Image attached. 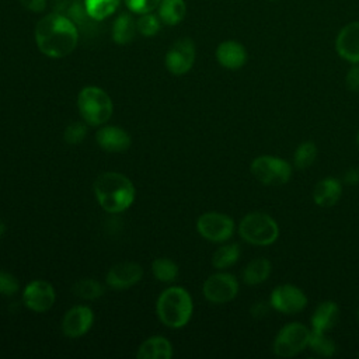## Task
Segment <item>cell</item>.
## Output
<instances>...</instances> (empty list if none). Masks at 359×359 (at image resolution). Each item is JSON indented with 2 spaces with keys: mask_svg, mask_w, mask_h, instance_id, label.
<instances>
[{
  "mask_svg": "<svg viewBox=\"0 0 359 359\" xmlns=\"http://www.w3.org/2000/svg\"><path fill=\"white\" fill-rule=\"evenodd\" d=\"M269 304L283 314H296L306 307L307 297L293 285H279L272 290Z\"/></svg>",
  "mask_w": 359,
  "mask_h": 359,
  "instance_id": "11",
  "label": "cell"
},
{
  "mask_svg": "<svg viewBox=\"0 0 359 359\" xmlns=\"http://www.w3.org/2000/svg\"><path fill=\"white\" fill-rule=\"evenodd\" d=\"M310 330L302 323H289L278 332L273 341V352L280 358H290L309 346Z\"/></svg>",
  "mask_w": 359,
  "mask_h": 359,
  "instance_id": "7",
  "label": "cell"
},
{
  "mask_svg": "<svg viewBox=\"0 0 359 359\" xmlns=\"http://www.w3.org/2000/svg\"><path fill=\"white\" fill-rule=\"evenodd\" d=\"M34 35L39 52L52 59L70 55L79 42L77 25L57 11L42 17L35 25Z\"/></svg>",
  "mask_w": 359,
  "mask_h": 359,
  "instance_id": "1",
  "label": "cell"
},
{
  "mask_svg": "<svg viewBox=\"0 0 359 359\" xmlns=\"http://www.w3.org/2000/svg\"><path fill=\"white\" fill-rule=\"evenodd\" d=\"M104 286L95 280V279H79L74 285H73V293L81 299L86 300H94L98 299L104 294Z\"/></svg>",
  "mask_w": 359,
  "mask_h": 359,
  "instance_id": "27",
  "label": "cell"
},
{
  "mask_svg": "<svg viewBox=\"0 0 359 359\" xmlns=\"http://www.w3.org/2000/svg\"><path fill=\"white\" fill-rule=\"evenodd\" d=\"M356 146H358V149H359V132H358V136H356Z\"/></svg>",
  "mask_w": 359,
  "mask_h": 359,
  "instance_id": "39",
  "label": "cell"
},
{
  "mask_svg": "<svg viewBox=\"0 0 359 359\" xmlns=\"http://www.w3.org/2000/svg\"><path fill=\"white\" fill-rule=\"evenodd\" d=\"M206 300L213 304H224L231 302L238 293L237 279L227 272H217L210 275L202 286Z\"/></svg>",
  "mask_w": 359,
  "mask_h": 359,
  "instance_id": "9",
  "label": "cell"
},
{
  "mask_svg": "<svg viewBox=\"0 0 359 359\" xmlns=\"http://www.w3.org/2000/svg\"><path fill=\"white\" fill-rule=\"evenodd\" d=\"M317 158V147L313 142H303L297 146L294 156H293V164L299 170L309 168Z\"/></svg>",
  "mask_w": 359,
  "mask_h": 359,
  "instance_id": "29",
  "label": "cell"
},
{
  "mask_svg": "<svg viewBox=\"0 0 359 359\" xmlns=\"http://www.w3.org/2000/svg\"><path fill=\"white\" fill-rule=\"evenodd\" d=\"M250 170L264 185H283L292 175L290 164L275 156H259L254 158Z\"/></svg>",
  "mask_w": 359,
  "mask_h": 359,
  "instance_id": "6",
  "label": "cell"
},
{
  "mask_svg": "<svg viewBox=\"0 0 359 359\" xmlns=\"http://www.w3.org/2000/svg\"><path fill=\"white\" fill-rule=\"evenodd\" d=\"M199 234L213 243H223L233 236L234 222L230 216L219 212H206L196 220Z\"/></svg>",
  "mask_w": 359,
  "mask_h": 359,
  "instance_id": "8",
  "label": "cell"
},
{
  "mask_svg": "<svg viewBox=\"0 0 359 359\" xmlns=\"http://www.w3.org/2000/svg\"><path fill=\"white\" fill-rule=\"evenodd\" d=\"M240 258V245L237 243L219 247L212 255V264L217 269H224L234 265Z\"/></svg>",
  "mask_w": 359,
  "mask_h": 359,
  "instance_id": "24",
  "label": "cell"
},
{
  "mask_svg": "<svg viewBox=\"0 0 359 359\" xmlns=\"http://www.w3.org/2000/svg\"><path fill=\"white\" fill-rule=\"evenodd\" d=\"M172 356L171 342L160 335L150 337L140 344L136 352L139 359H170Z\"/></svg>",
  "mask_w": 359,
  "mask_h": 359,
  "instance_id": "20",
  "label": "cell"
},
{
  "mask_svg": "<svg viewBox=\"0 0 359 359\" xmlns=\"http://www.w3.org/2000/svg\"><path fill=\"white\" fill-rule=\"evenodd\" d=\"M143 276V269L136 262H119L109 268L105 280L115 290H123L136 285Z\"/></svg>",
  "mask_w": 359,
  "mask_h": 359,
  "instance_id": "15",
  "label": "cell"
},
{
  "mask_svg": "<svg viewBox=\"0 0 359 359\" xmlns=\"http://www.w3.org/2000/svg\"><path fill=\"white\" fill-rule=\"evenodd\" d=\"M86 133H87V128L84 126V123L74 122L65 129L63 137H65V142L69 144H79L86 137Z\"/></svg>",
  "mask_w": 359,
  "mask_h": 359,
  "instance_id": "31",
  "label": "cell"
},
{
  "mask_svg": "<svg viewBox=\"0 0 359 359\" xmlns=\"http://www.w3.org/2000/svg\"><path fill=\"white\" fill-rule=\"evenodd\" d=\"M358 356H359V352H358Z\"/></svg>",
  "mask_w": 359,
  "mask_h": 359,
  "instance_id": "40",
  "label": "cell"
},
{
  "mask_svg": "<svg viewBox=\"0 0 359 359\" xmlns=\"http://www.w3.org/2000/svg\"><path fill=\"white\" fill-rule=\"evenodd\" d=\"M268 310H269V307H268V304L265 302H257L251 307V314L255 318H262V317H265L268 314Z\"/></svg>",
  "mask_w": 359,
  "mask_h": 359,
  "instance_id": "36",
  "label": "cell"
},
{
  "mask_svg": "<svg viewBox=\"0 0 359 359\" xmlns=\"http://www.w3.org/2000/svg\"><path fill=\"white\" fill-rule=\"evenodd\" d=\"M160 22L161 20L157 15L151 13H146V14H142L140 18L136 21V27L143 36H153L160 31V25H161Z\"/></svg>",
  "mask_w": 359,
  "mask_h": 359,
  "instance_id": "30",
  "label": "cell"
},
{
  "mask_svg": "<svg viewBox=\"0 0 359 359\" xmlns=\"http://www.w3.org/2000/svg\"><path fill=\"white\" fill-rule=\"evenodd\" d=\"M4 233H6V223L3 220H0V237H3Z\"/></svg>",
  "mask_w": 359,
  "mask_h": 359,
  "instance_id": "38",
  "label": "cell"
},
{
  "mask_svg": "<svg viewBox=\"0 0 359 359\" xmlns=\"http://www.w3.org/2000/svg\"><path fill=\"white\" fill-rule=\"evenodd\" d=\"M195 43L189 38L175 41L165 53V67L170 73L181 76L188 73L195 62Z\"/></svg>",
  "mask_w": 359,
  "mask_h": 359,
  "instance_id": "10",
  "label": "cell"
},
{
  "mask_svg": "<svg viewBox=\"0 0 359 359\" xmlns=\"http://www.w3.org/2000/svg\"><path fill=\"white\" fill-rule=\"evenodd\" d=\"M342 194L341 182L332 177L320 180L313 189V199L321 208L334 206Z\"/></svg>",
  "mask_w": 359,
  "mask_h": 359,
  "instance_id": "19",
  "label": "cell"
},
{
  "mask_svg": "<svg viewBox=\"0 0 359 359\" xmlns=\"http://www.w3.org/2000/svg\"><path fill=\"white\" fill-rule=\"evenodd\" d=\"M136 21L128 13L119 14L112 25V39L118 45H126L132 42L136 36Z\"/></svg>",
  "mask_w": 359,
  "mask_h": 359,
  "instance_id": "21",
  "label": "cell"
},
{
  "mask_svg": "<svg viewBox=\"0 0 359 359\" xmlns=\"http://www.w3.org/2000/svg\"><path fill=\"white\" fill-rule=\"evenodd\" d=\"M344 180L346 184L349 185H358L359 184V167H352L349 168L345 175H344Z\"/></svg>",
  "mask_w": 359,
  "mask_h": 359,
  "instance_id": "37",
  "label": "cell"
},
{
  "mask_svg": "<svg viewBox=\"0 0 359 359\" xmlns=\"http://www.w3.org/2000/svg\"><path fill=\"white\" fill-rule=\"evenodd\" d=\"M18 280L17 278L0 268V294L3 296H14L18 292Z\"/></svg>",
  "mask_w": 359,
  "mask_h": 359,
  "instance_id": "32",
  "label": "cell"
},
{
  "mask_svg": "<svg viewBox=\"0 0 359 359\" xmlns=\"http://www.w3.org/2000/svg\"><path fill=\"white\" fill-rule=\"evenodd\" d=\"M94 194L100 206L108 213H121L135 202V187L132 181L115 171L102 172L94 182Z\"/></svg>",
  "mask_w": 359,
  "mask_h": 359,
  "instance_id": "2",
  "label": "cell"
},
{
  "mask_svg": "<svg viewBox=\"0 0 359 359\" xmlns=\"http://www.w3.org/2000/svg\"><path fill=\"white\" fill-rule=\"evenodd\" d=\"M339 318V307L337 303L327 300L317 306L311 316V331L327 332L334 328Z\"/></svg>",
  "mask_w": 359,
  "mask_h": 359,
  "instance_id": "18",
  "label": "cell"
},
{
  "mask_svg": "<svg viewBox=\"0 0 359 359\" xmlns=\"http://www.w3.org/2000/svg\"><path fill=\"white\" fill-rule=\"evenodd\" d=\"M87 14L94 21H102L115 13L119 6V0H84Z\"/></svg>",
  "mask_w": 359,
  "mask_h": 359,
  "instance_id": "25",
  "label": "cell"
},
{
  "mask_svg": "<svg viewBox=\"0 0 359 359\" xmlns=\"http://www.w3.org/2000/svg\"><path fill=\"white\" fill-rule=\"evenodd\" d=\"M310 349L317 353L318 356H332L337 351V346L331 338L325 335V332H317L310 330V339H309Z\"/></svg>",
  "mask_w": 359,
  "mask_h": 359,
  "instance_id": "28",
  "label": "cell"
},
{
  "mask_svg": "<svg viewBox=\"0 0 359 359\" xmlns=\"http://www.w3.org/2000/svg\"><path fill=\"white\" fill-rule=\"evenodd\" d=\"M95 139L102 150L111 151V153L125 151L130 147V143H132V139L125 129L119 126H112V125L102 126L97 132Z\"/></svg>",
  "mask_w": 359,
  "mask_h": 359,
  "instance_id": "16",
  "label": "cell"
},
{
  "mask_svg": "<svg viewBox=\"0 0 359 359\" xmlns=\"http://www.w3.org/2000/svg\"><path fill=\"white\" fill-rule=\"evenodd\" d=\"M272 1H276V0H272Z\"/></svg>",
  "mask_w": 359,
  "mask_h": 359,
  "instance_id": "41",
  "label": "cell"
},
{
  "mask_svg": "<svg viewBox=\"0 0 359 359\" xmlns=\"http://www.w3.org/2000/svg\"><path fill=\"white\" fill-rule=\"evenodd\" d=\"M187 6L184 0H161L158 4V18L167 25H177L185 17Z\"/></svg>",
  "mask_w": 359,
  "mask_h": 359,
  "instance_id": "23",
  "label": "cell"
},
{
  "mask_svg": "<svg viewBox=\"0 0 359 359\" xmlns=\"http://www.w3.org/2000/svg\"><path fill=\"white\" fill-rule=\"evenodd\" d=\"M161 0H125L128 8L135 14H146L151 13L154 8L158 7Z\"/></svg>",
  "mask_w": 359,
  "mask_h": 359,
  "instance_id": "33",
  "label": "cell"
},
{
  "mask_svg": "<svg viewBox=\"0 0 359 359\" xmlns=\"http://www.w3.org/2000/svg\"><path fill=\"white\" fill-rule=\"evenodd\" d=\"M20 4L32 13H41L46 8V0H18Z\"/></svg>",
  "mask_w": 359,
  "mask_h": 359,
  "instance_id": "35",
  "label": "cell"
},
{
  "mask_svg": "<svg viewBox=\"0 0 359 359\" xmlns=\"http://www.w3.org/2000/svg\"><path fill=\"white\" fill-rule=\"evenodd\" d=\"M238 233L244 241L252 245H269L276 241L279 227L269 215L251 212L241 219Z\"/></svg>",
  "mask_w": 359,
  "mask_h": 359,
  "instance_id": "5",
  "label": "cell"
},
{
  "mask_svg": "<svg viewBox=\"0 0 359 359\" xmlns=\"http://www.w3.org/2000/svg\"><path fill=\"white\" fill-rule=\"evenodd\" d=\"M55 299L56 294L53 286L43 279H35L29 282L22 292L24 304L35 313L48 311L53 306Z\"/></svg>",
  "mask_w": 359,
  "mask_h": 359,
  "instance_id": "12",
  "label": "cell"
},
{
  "mask_svg": "<svg viewBox=\"0 0 359 359\" xmlns=\"http://www.w3.org/2000/svg\"><path fill=\"white\" fill-rule=\"evenodd\" d=\"M77 107L83 121L90 126L105 123L114 111L111 97L97 86H87L80 90L77 95Z\"/></svg>",
  "mask_w": 359,
  "mask_h": 359,
  "instance_id": "4",
  "label": "cell"
},
{
  "mask_svg": "<svg viewBox=\"0 0 359 359\" xmlns=\"http://www.w3.org/2000/svg\"><path fill=\"white\" fill-rule=\"evenodd\" d=\"M216 59L219 65L229 70H237L243 67L247 62V50L245 48L233 39L223 41L216 48Z\"/></svg>",
  "mask_w": 359,
  "mask_h": 359,
  "instance_id": "17",
  "label": "cell"
},
{
  "mask_svg": "<svg viewBox=\"0 0 359 359\" xmlns=\"http://www.w3.org/2000/svg\"><path fill=\"white\" fill-rule=\"evenodd\" d=\"M271 262L266 258H255L243 271V280L247 285H259L271 275Z\"/></svg>",
  "mask_w": 359,
  "mask_h": 359,
  "instance_id": "22",
  "label": "cell"
},
{
  "mask_svg": "<svg viewBox=\"0 0 359 359\" xmlns=\"http://www.w3.org/2000/svg\"><path fill=\"white\" fill-rule=\"evenodd\" d=\"M345 83L351 91L359 93V63L352 65V67L348 70L345 76Z\"/></svg>",
  "mask_w": 359,
  "mask_h": 359,
  "instance_id": "34",
  "label": "cell"
},
{
  "mask_svg": "<svg viewBox=\"0 0 359 359\" xmlns=\"http://www.w3.org/2000/svg\"><path fill=\"white\" fill-rule=\"evenodd\" d=\"M151 269H153L156 279H158L160 282H164V283L174 282L180 272L178 265L172 259L165 258V257L156 258L151 264Z\"/></svg>",
  "mask_w": 359,
  "mask_h": 359,
  "instance_id": "26",
  "label": "cell"
},
{
  "mask_svg": "<svg viewBox=\"0 0 359 359\" xmlns=\"http://www.w3.org/2000/svg\"><path fill=\"white\" fill-rule=\"evenodd\" d=\"M94 323V313L90 307L79 304L69 309L62 320V331L67 338H80L90 331Z\"/></svg>",
  "mask_w": 359,
  "mask_h": 359,
  "instance_id": "13",
  "label": "cell"
},
{
  "mask_svg": "<svg viewBox=\"0 0 359 359\" xmlns=\"http://www.w3.org/2000/svg\"><path fill=\"white\" fill-rule=\"evenodd\" d=\"M337 53L346 62L359 63V21L344 25L335 39Z\"/></svg>",
  "mask_w": 359,
  "mask_h": 359,
  "instance_id": "14",
  "label": "cell"
},
{
  "mask_svg": "<svg viewBox=\"0 0 359 359\" xmlns=\"http://www.w3.org/2000/svg\"><path fill=\"white\" fill-rule=\"evenodd\" d=\"M194 311L192 297L187 289L171 286L157 299L156 313L158 320L168 328H182L191 320Z\"/></svg>",
  "mask_w": 359,
  "mask_h": 359,
  "instance_id": "3",
  "label": "cell"
}]
</instances>
